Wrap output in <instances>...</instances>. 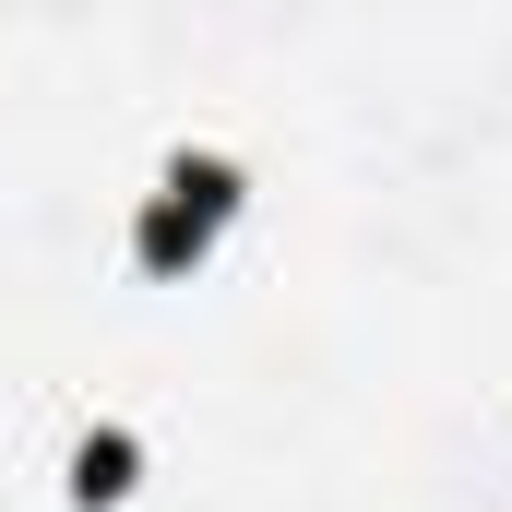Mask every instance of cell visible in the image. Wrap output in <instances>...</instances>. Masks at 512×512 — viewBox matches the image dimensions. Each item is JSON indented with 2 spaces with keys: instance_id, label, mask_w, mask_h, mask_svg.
<instances>
[{
  "instance_id": "cell-1",
  "label": "cell",
  "mask_w": 512,
  "mask_h": 512,
  "mask_svg": "<svg viewBox=\"0 0 512 512\" xmlns=\"http://www.w3.org/2000/svg\"><path fill=\"white\" fill-rule=\"evenodd\" d=\"M227 215H239V167H227V155H179L167 191H155V215H143V262H155V274L203 262V239H215Z\"/></svg>"
},
{
  "instance_id": "cell-2",
  "label": "cell",
  "mask_w": 512,
  "mask_h": 512,
  "mask_svg": "<svg viewBox=\"0 0 512 512\" xmlns=\"http://www.w3.org/2000/svg\"><path fill=\"white\" fill-rule=\"evenodd\" d=\"M120 489H131V441H120V429H96V441L72 453V501H120Z\"/></svg>"
}]
</instances>
